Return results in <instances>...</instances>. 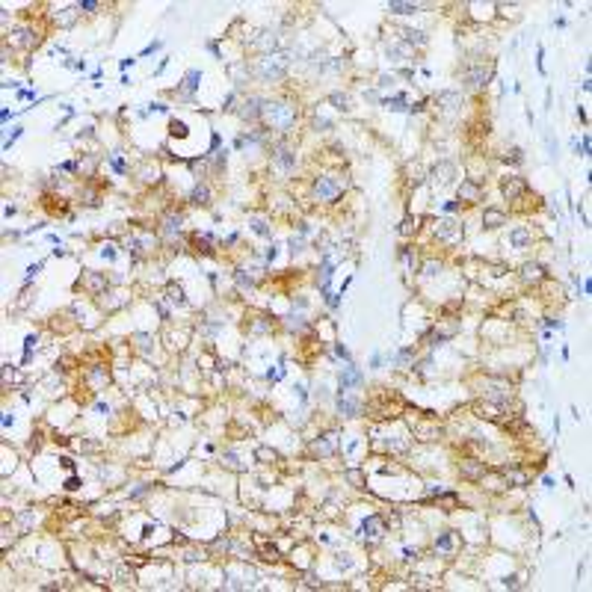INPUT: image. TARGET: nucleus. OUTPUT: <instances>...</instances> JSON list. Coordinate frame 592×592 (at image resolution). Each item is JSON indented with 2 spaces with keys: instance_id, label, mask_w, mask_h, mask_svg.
<instances>
[{
  "instance_id": "nucleus-9",
  "label": "nucleus",
  "mask_w": 592,
  "mask_h": 592,
  "mask_svg": "<svg viewBox=\"0 0 592 592\" xmlns=\"http://www.w3.org/2000/svg\"><path fill=\"white\" fill-rule=\"evenodd\" d=\"M317 456H332L338 450V435L335 432H329V435H320L317 441H314V447H311Z\"/></svg>"
},
{
  "instance_id": "nucleus-31",
  "label": "nucleus",
  "mask_w": 592,
  "mask_h": 592,
  "mask_svg": "<svg viewBox=\"0 0 592 592\" xmlns=\"http://www.w3.org/2000/svg\"><path fill=\"white\" fill-rule=\"evenodd\" d=\"M169 302H175V305H187V296H184V290L178 287V284H169Z\"/></svg>"
},
{
  "instance_id": "nucleus-43",
  "label": "nucleus",
  "mask_w": 592,
  "mask_h": 592,
  "mask_svg": "<svg viewBox=\"0 0 592 592\" xmlns=\"http://www.w3.org/2000/svg\"><path fill=\"white\" fill-rule=\"evenodd\" d=\"M169 130H172V136H187V125H184V122H178V119H172Z\"/></svg>"
},
{
  "instance_id": "nucleus-60",
  "label": "nucleus",
  "mask_w": 592,
  "mask_h": 592,
  "mask_svg": "<svg viewBox=\"0 0 592 592\" xmlns=\"http://www.w3.org/2000/svg\"><path fill=\"white\" fill-rule=\"evenodd\" d=\"M456 207H459V202H447V204H444V210H447V213H453Z\"/></svg>"
},
{
  "instance_id": "nucleus-8",
  "label": "nucleus",
  "mask_w": 592,
  "mask_h": 592,
  "mask_svg": "<svg viewBox=\"0 0 592 592\" xmlns=\"http://www.w3.org/2000/svg\"><path fill=\"white\" fill-rule=\"evenodd\" d=\"M89 293H95V296H101V293H107V278L101 276V273H95V270H89V273H83V281H80Z\"/></svg>"
},
{
  "instance_id": "nucleus-26",
  "label": "nucleus",
  "mask_w": 592,
  "mask_h": 592,
  "mask_svg": "<svg viewBox=\"0 0 592 592\" xmlns=\"http://www.w3.org/2000/svg\"><path fill=\"white\" fill-rule=\"evenodd\" d=\"M276 42H278V39H276V33H267V30H264V33H258V39H252L255 48H276Z\"/></svg>"
},
{
  "instance_id": "nucleus-52",
  "label": "nucleus",
  "mask_w": 592,
  "mask_h": 592,
  "mask_svg": "<svg viewBox=\"0 0 592 592\" xmlns=\"http://www.w3.org/2000/svg\"><path fill=\"white\" fill-rule=\"evenodd\" d=\"M110 163H113V169H116V172H125V163H122V157H119V154H110Z\"/></svg>"
},
{
  "instance_id": "nucleus-27",
  "label": "nucleus",
  "mask_w": 592,
  "mask_h": 592,
  "mask_svg": "<svg viewBox=\"0 0 592 592\" xmlns=\"http://www.w3.org/2000/svg\"><path fill=\"white\" fill-rule=\"evenodd\" d=\"M190 202H193V204H207V202H210V190L204 187V184H199V187L190 193Z\"/></svg>"
},
{
  "instance_id": "nucleus-16",
  "label": "nucleus",
  "mask_w": 592,
  "mask_h": 592,
  "mask_svg": "<svg viewBox=\"0 0 592 592\" xmlns=\"http://www.w3.org/2000/svg\"><path fill=\"white\" fill-rule=\"evenodd\" d=\"M361 533H367V536H382V533H385V521H382L379 515H370V518H364Z\"/></svg>"
},
{
  "instance_id": "nucleus-45",
  "label": "nucleus",
  "mask_w": 592,
  "mask_h": 592,
  "mask_svg": "<svg viewBox=\"0 0 592 592\" xmlns=\"http://www.w3.org/2000/svg\"><path fill=\"white\" fill-rule=\"evenodd\" d=\"M284 320H287V323H284L287 329H296V332L305 329V320H302V317H293V314H290V317H284Z\"/></svg>"
},
{
  "instance_id": "nucleus-19",
  "label": "nucleus",
  "mask_w": 592,
  "mask_h": 592,
  "mask_svg": "<svg viewBox=\"0 0 592 592\" xmlns=\"http://www.w3.org/2000/svg\"><path fill=\"white\" fill-rule=\"evenodd\" d=\"M36 42H39V36L33 30H15L12 33V45H18V48H33Z\"/></svg>"
},
{
  "instance_id": "nucleus-58",
  "label": "nucleus",
  "mask_w": 592,
  "mask_h": 592,
  "mask_svg": "<svg viewBox=\"0 0 592 592\" xmlns=\"http://www.w3.org/2000/svg\"><path fill=\"white\" fill-rule=\"evenodd\" d=\"M148 489H151V486H139V489H133V492H130V498H142Z\"/></svg>"
},
{
  "instance_id": "nucleus-61",
  "label": "nucleus",
  "mask_w": 592,
  "mask_h": 592,
  "mask_svg": "<svg viewBox=\"0 0 592 592\" xmlns=\"http://www.w3.org/2000/svg\"><path fill=\"white\" fill-rule=\"evenodd\" d=\"M503 583H506V586H512V589H515V586H521V583H518V577H506Z\"/></svg>"
},
{
  "instance_id": "nucleus-39",
  "label": "nucleus",
  "mask_w": 592,
  "mask_h": 592,
  "mask_svg": "<svg viewBox=\"0 0 592 592\" xmlns=\"http://www.w3.org/2000/svg\"><path fill=\"white\" fill-rule=\"evenodd\" d=\"M261 554H264V560H278V548L276 545H267V542H261Z\"/></svg>"
},
{
  "instance_id": "nucleus-1",
  "label": "nucleus",
  "mask_w": 592,
  "mask_h": 592,
  "mask_svg": "<svg viewBox=\"0 0 592 592\" xmlns=\"http://www.w3.org/2000/svg\"><path fill=\"white\" fill-rule=\"evenodd\" d=\"M264 119H267V125H273L276 130L287 133V130L293 128V122H296V110L287 107V104H264Z\"/></svg>"
},
{
  "instance_id": "nucleus-41",
  "label": "nucleus",
  "mask_w": 592,
  "mask_h": 592,
  "mask_svg": "<svg viewBox=\"0 0 592 592\" xmlns=\"http://www.w3.org/2000/svg\"><path fill=\"white\" fill-rule=\"evenodd\" d=\"M347 480H350L355 489H364V477H361V471H347Z\"/></svg>"
},
{
  "instance_id": "nucleus-30",
  "label": "nucleus",
  "mask_w": 592,
  "mask_h": 592,
  "mask_svg": "<svg viewBox=\"0 0 592 592\" xmlns=\"http://www.w3.org/2000/svg\"><path fill=\"white\" fill-rule=\"evenodd\" d=\"M450 175H453V166H450V163L435 166V181H438V184H450Z\"/></svg>"
},
{
  "instance_id": "nucleus-10",
  "label": "nucleus",
  "mask_w": 592,
  "mask_h": 592,
  "mask_svg": "<svg viewBox=\"0 0 592 592\" xmlns=\"http://www.w3.org/2000/svg\"><path fill=\"white\" fill-rule=\"evenodd\" d=\"M524 190H527V181H524V178H506V181H503V196H506L509 202L521 199Z\"/></svg>"
},
{
  "instance_id": "nucleus-50",
  "label": "nucleus",
  "mask_w": 592,
  "mask_h": 592,
  "mask_svg": "<svg viewBox=\"0 0 592 592\" xmlns=\"http://www.w3.org/2000/svg\"><path fill=\"white\" fill-rule=\"evenodd\" d=\"M524 160V154H521V148H512V151L506 154V163H521Z\"/></svg>"
},
{
  "instance_id": "nucleus-55",
  "label": "nucleus",
  "mask_w": 592,
  "mask_h": 592,
  "mask_svg": "<svg viewBox=\"0 0 592 592\" xmlns=\"http://www.w3.org/2000/svg\"><path fill=\"white\" fill-rule=\"evenodd\" d=\"M320 128H323V130H326V128H332V125H329V119H320V116H317V119H314V130H320Z\"/></svg>"
},
{
  "instance_id": "nucleus-40",
  "label": "nucleus",
  "mask_w": 592,
  "mask_h": 592,
  "mask_svg": "<svg viewBox=\"0 0 592 592\" xmlns=\"http://www.w3.org/2000/svg\"><path fill=\"white\" fill-rule=\"evenodd\" d=\"M435 548H441V551H453V539H450V533H441L438 539H435Z\"/></svg>"
},
{
  "instance_id": "nucleus-21",
  "label": "nucleus",
  "mask_w": 592,
  "mask_h": 592,
  "mask_svg": "<svg viewBox=\"0 0 592 592\" xmlns=\"http://www.w3.org/2000/svg\"><path fill=\"white\" fill-rule=\"evenodd\" d=\"M483 225L486 228H500V225H506V216L500 210H486L483 213Z\"/></svg>"
},
{
  "instance_id": "nucleus-37",
  "label": "nucleus",
  "mask_w": 592,
  "mask_h": 592,
  "mask_svg": "<svg viewBox=\"0 0 592 592\" xmlns=\"http://www.w3.org/2000/svg\"><path fill=\"white\" fill-rule=\"evenodd\" d=\"M234 278H237V284H240L243 290H252V287H255V278H252V276H246L243 270H237V273H234Z\"/></svg>"
},
{
  "instance_id": "nucleus-2",
  "label": "nucleus",
  "mask_w": 592,
  "mask_h": 592,
  "mask_svg": "<svg viewBox=\"0 0 592 592\" xmlns=\"http://www.w3.org/2000/svg\"><path fill=\"white\" fill-rule=\"evenodd\" d=\"M492 74H495V65L489 62V65H477V68H468L465 74H462V86L465 89H471V92H477V89H486L489 86V80H492Z\"/></svg>"
},
{
  "instance_id": "nucleus-24",
  "label": "nucleus",
  "mask_w": 592,
  "mask_h": 592,
  "mask_svg": "<svg viewBox=\"0 0 592 592\" xmlns=\"http://www.w3.org/2000/svg\"><path fill=\"white\" fill-rule=\"evenodd\" d=\"M418 225H421V216H406V219L400 222V228H397V231H400L403 237H412V234L418 231Z\"/></svg>"
},
{
  "instance_id": "nucleus-11",
  "label": "nucleus",
  "mask_w": 592,
  "mask_h": 592,
  "mask_svg": "<svg viewBox=\"0 0 592 592\" xmlns=\"http://www.w3.org/2000/svg\"><path fill=\"white\" fill-rule=\"evenodd\" d=\"M199 80H202V71H199V68H190V71H187V77H184V86L178 89V98H184V101H187V98L196 92Z\"/></svg>"
},
{
  "instance_id": "nucleus-18",
  "label": "nucleus",
  "mask_w": 592,
  "mask_h": 592,
  "mask_svg": "<svg viewBox=\"0 0 592 592\" xmlns=\"http://www.w3.org/2000/svg\"><path fill=\"white\" fill-rule=\"evenodd\" d=\"M338 382H341V391H350L352 385H358V382H361V373H358V370L350 364V367H344V370H341V379H338Z\"/></svg>"
},
{
  "instance_id": "nucleus-34",
  "label": "nucleus",
  "mask_w": 592,
  "mask_h": 592,
  "mask_svg": "<svg viewBox=\"0 0 592 592\" xmlns=\"http://www.w3.org/2000/svg\"><path fill=\"white\" fill-rule=\"evenodd\" d=\"M255 459H258V462H276L278 453H276L273 447H258V450H255Z\"/></svg>"
},
{
  "instance_id": "nucleus-44",
  "label": "nucleus",
  "mask_w": 592,
  "mask_h": 592,
  "mask_svg": "<svg viewBox=\"0 0 592 592\" xmlns=\"http://www.w3.org/2000/svg\"><path fill=\"white\" fill-rule=\"evenodd\" d=\"M222 462H225L228 468H234V471H243V465H240V459H237V453H225L222 456Z\"/></svg>"
},
{
  "instance_id": "nucleus-15",
  "label": "nucleus",
  "mask_w": 592,
  "mask_h": 592,
  "mask_svg": "<svg viewBox=\"0 0 592 592\" xmlns=\"http://www.w3.org/2000/svg\"><path fill=\"white\" fill-rule=\"evenodd\" d=\"M435 237H441V240H456V237H459L456 222H453V219H441L438 228H435Z\"/></svg>"
},
{
  "instance_id": "nucleus-33",
  "label": "nucleus",
  "mask_w": 592,
  "mask_h": 592,
  "mask_svg": "<svg viewBox=\"0 0 592 592\" xmlns=\"http://www.w3.org/2000/svg\"><path fill=\"white\" fill-rule=\"evenodd\" d=\"M403 36H406V42H409V45H426V36L421 30H403Z\"/></svg>"
},
{
  "instance_id": "nucleus-42",
  "label": "nucleus",
  "mask_w": 592,
  "mask_h": 592,
  "mask_svg": "<svg viewBox=\"0 0 592 592\" xmlns=\"http://www.w3.org/2000/svg\"><path fill=\"white\" fill-rule=\"evenodd\" d=\"M400 255H403V261L409 264V270H418V258H415V252H412V249H403Z\"/></svg>"
},
{
  "instance_id": "nucleus-57",
  "label": "nucleus",
  "mask_w": 592,
  "mask_h": 592,
  "mask_svg": "<svg viewBox=\"0 0 592 592\" xmlns=\"http://www.w3.org/2000/svg\"><path fill=\"white\" fill-rule=\"evenodd\" d=\"M77 486H80V480H77V477H68V483H65V489H68V492H74V489H77Z\"/></svg>"
},
{
  "instance_id": "nucleus-23",
  "label": "nucleus",
  "mask_w": 592,
  "mask_h": 592,
  "mask_svg": "<svg viewBox=\"0 0 592 592\" xmlns=\"http://www.w3.org/2000/svg\"><path fill=\"white\" fill-rule=\"evenodd\" d=\"M503 474H506V480L512 486H527L530 483V474L527 471H515V468H503Z\"/></svg>"
},
{
  "instance_id": "nucleus-13",
  "label": "nucleus",
  "mask_w": 592,
  "mask_h": 592,
  "mask_svg": "<svg viewBox=\"0 0 592 592\" xmlns=\"http://www.w3.org/2000/svg\"><path fill=\"white\" fill-rule=\"evenodd\" d=\"M545 267L542 264H524L521 267V278L527 281V284H539V281H545Z\"/></svg>"
},
{
  "instance_id": "nucleus-38",
  "label": "nucleus",
  "mask_w": 592,
  "mask_h": 592,
  "mask_svg": "<svg viewBox=\"0 0 592 592\" xmlns=\"http://www.w3.org/2000/svg\"><path fill=\"white\" fill-rule=\"evenodd\" d=\"M385 107H388V110H409V107H406V95H394V98H388Z\"/></svg>"
},
{
  "instance_id": "nucleus-14",
  "label": "nucleus",
  "mask_w": 592,
  "mask_h": 592,
  "mask_svg": "<svg viewBox=\"0 0 592 592\" xmlns=\"http://www.w3.org/2000/svg\"><path fill=\"white\" fill-rule=\"evenodd\" d=\"M240 116L249 119V122H255L258 116H264V101H261V98H249V101L243 104V110H240Z\"/></svg>"
},
{
  "instance_id": "nucleus-54",
  "label": "nucleus",
  "mask_w": 592,
  "mask_h": 592,
  "mask_svg": "<svg viewBox=\"0 0 592 592\" xmlns=\"http://www.w3.org/2000/svg\"><path fill=\"white\" fill-rule=\"evenodd\" d=\"M290 252H293V255L302 252V240H299V237H290Z\"/></svg>"
},
{
  "instance_id": "nucleus-3",
  "label": "nucleus",
  "mask_w": 592,
  "mask_h": 592,
  "mask_svg": "<svg viewBox=\"0 0 592 592\" xmlns=\"http://www.w3.org/2000/svg\"><path fill=\"white\" fill-rule=\"evenodd\" d=\"M287 71V56H267L258 62V77L261 80H281Z\"/></svg>"
},
{
  "instance_id": "nucleus-51",
  "label": "nucleus",
  "mask_w": 592,
  "mask_h": 592,
  "mask_svg": "<svg viewBox=\"0 0 592 592\" xmlns=\"http://www.w3.org/2000/svg\"><path fill=\"white\" fill-rule=\"evenodd\" d=\"M435 273H441V264H435V261H429L426 267H424V276H435Z\"/></svg>"
},
{
  "instance_id": "nucleus-28",
  "label": "nucleus",
  "mask_w": 592,
  "mask_h": 592,
  "mask_svg": "<svg viewBox=\"0 0 592 592\" xmlns=\"http://www.w3.org/2000/svg\"><path fill=\"white\" fill-rule=\"evenodd\" d=\"M329 104H335L338 110H344V113H347V110H350V95H347V92H332V95H329Z\"/></svg>"
},
{
  "instance_id": "nucleus-36",
  "label": "nucleus",
  "mask_w": 592,
  "mask_h": 592,
  "mask_svg": "<svg viewBox=\"0 0 592 592\" xmlns=\"http://www.w3.org/2000/svg\"><path fill=\"white\" fill-rule=\"evenodd\" d=\"M193 246H196L199 252H204V255H213V249H210V240H207V237H202V234H193Z\"/></svg>"
},
{
  "instance_id": "nucleus-46",
  "label": "nucleus",
  "mask_w": 592,
  "mask_h": 592,
  "mask_svg": "<svg viewBox=\"0 0 592 592\" xmlns=\"http://www.w3.org/2000/svg\"><path fill=\"white\" fill-rule=\"evenodd\" d=\"M136 341H139V352L142 355L151 352V338H148V335H136Z\"/></svg>"
},
{
  "instance_id": "nucleus-4",
  "label": "nucleus",
  "mask_w": 592,
  "mask_h": 592,
  "mask_svg": "<svg viewBox=\"0 0 592 592\" xmlns=\"http://www.w3.org/2000/svg\"><path fill=\"white\" fill-rule=\"evenodd\" d=\"M341 181H335L332 175H320L317 181H314V196L320 199V202H335L338 196H341Z\"/></svg>"
},
{
  "instance_id": "nucleus-47",
  "label": "nucleus",
  "mask_w": 592,
  "mask_h": 592,
  "mask_svg": "<svg viewBox=\"0 0 592 592\" xmlns=\"http://www.w3.org/2000/svg\"><path fill=\"white\" fill-rule=\"evenodd\" d=\"M252 228H255V234L270 237V225H267V222H261V219H255V222H252Z\"/></svg>"
},
{
  "instance_id": "nucleus-32",
  "label": "nucleus",
  "mask_w": 592,
  "mask_h": 592,
  "mask_svg": "<svg viewBox=\"0 0 592 592\" xmlns=\"http://www.w3.org/2000/svg\"><path fill=\"white\" fill-rule=\"evenodd\" d=\"M89 382H107V367L104 364H95V367H89Z\"/></svg>"
},
{
  "instance_id": "nucleus-25",
  "label": "nucleus",
  "mask_w": 592,
  "mask_h": 592,
  "mask_svg": "<svg viewBox=\"0 0 592 592\" xmlns=\"http://www.w3.org/2000/svg\"><path fill=\"white\" fill-rule=\"evenodd\" d=\"M509 243H512L515 249H524V246H530V231H527V228H515V231L509 234Z\"/></svg>"
},
{
  "instance_id": "nucleus-59",
  "label": "nucleus",
  "mask_w": 592,
  "mask_h": 592,
  "mask_svg": "<svg viewBox=\"0 0 592 592\" xmlns=\"http://www.w3.org/2000/svg\"><path fill=\"white\" fill-rule=\"evenodd\" d=\"M59 169H62V172H77V163H62Z\"/></svg>"
},
{
  "instance_id": "nucleus-7",
  "label": "nucleus",
  "mask_w": 592,
  "mask_h": 592,
  "mask_svg": "<svg viewBox=\"0 0 592 592\" xmlns=\"http://www.w3.org/2000/svg\"><path fill=\"white\" fill-rule=\"evenodd\" d=\"M435 104L441 107V113H456V110L462 107V95L459 92H441V95H435Z\"/></svg>"
},
{
  "instance_id": "nucleus-6",
  "label": "nucleus",
  "mask_w": 592,
  "mask_h": 592,
  "mask_svg": "<svg viewBox=\"0 0 592 592\" xmlns=\"http://www.w3.org/2000/svg\"><path fill=\"white\" fill-rule=\"evenodd\" d=\"M273 163L281 169V172H293L296 169V154L290 151V148H284V145H278L276 151H273Z\"/></svg>"
},
{
  "instance_id": "nucleus-17",
  "label": "nucleus",
  "mask_w": 592,
  "mask_h": 592,
  "mask_svg": "<svg viewBox=\"0 0 592 592\" xmlns=\"http://www.w3.org/2000/svg\"><path fill=\"white\" fill-rule=\"evenodd\" d=\"M163 234H166V237H178V234H181V213L172 210V213L163 216Z\"/></svg>"
},
{
  "instance_id": "nucleus-49",
  "label": "nucleus",
  "mask_w": 592,
  "mask_h": 592,
  "mask_svg": "<svg viewBox=\"0 0 592 592\" xmlns=\"http://www.w3.org/2000/svg\"><path fill=\"white\" fill-rule=\"evenodd\" d=\"M74 15H77L74 9H65V15H56V21H59L62 27H68V24H74Z\"/></svg>"
},
{
  "instance_id": "nucleus-12",
  "label": "nucleus",
  "mask_w": 592,
  "mask_h": 592,
  "mask_svg": "<svg viewBox=\"0 0 592 592\" xmlns=\"http://www.w3.org/2000/svg\"><path fill=\"white\" fill-rule=\"evenodd\" d=\"M459 199L468 202V204H474V202L483 199V190H480L474 181H462V184H459Z\"/></svg>"
},
{
  "instance_id": "nucleus-48",
  "label": "nucleus",
  "mask_w": 592,
  "mask_h": 592,
  "mask_svg": "<svg viewBox=\"0 0 592 592\" xmlns=\"http://www.w3.org/2000/svg\"><path fill=\"white\" fill-rule=\"evenodd\" d=\"M98 6H101L98 0H80V3H77V9H80V12H95Z\"/></svg>"
},
{
  "instance_id": "nucleus-35",
  "label": "nucleus",
  "mask_w": 592,
  "mask_h": 592,
  "mask_svg": "<svg viewBox=\"0 0 592 592\" xmlns=\"http://www.w3.org/2000/svg\"><path fill=\"white\" fill-rule=\"evenodd\" d=\"M415 432L421 435V441H435L438 438V426H415Z\"/></svg>"
},
{
  "instance_id": "nucleus-56",
  "label": "nucleus",
  "mask_w": 592,
  "mask_h": 592,
  "mask_svg": "<svg viewBox=\"0 0 592 592\" xmlns=\"http://www.w3.org/2000/svg\"><path fill=\"white\" fill-rule=\"evenodd\" d=\"M388 54H394V56H409V48H388Z\"/></svg>"
},
{
  "instance_id": "nucleus-5",
  "label": "nucleus",
  "mask_w": 592,
  "mask_h": 592,
  "mask_svg": "<svg viewBox=\"0 0 592 592\" xmlns=\"http://www.w3.org/2000/svg\"><path fill=\"white\" fill-rule=\"evenodd\" d=\"M459 474H462L465 480H471V483H480V480L489 474V465L480 462V459H462V462H459Z\"/></svg>"
},
{
  "instance_id": "nucleus-53",
  "label": "nucleus",
  "mask_w": 592,
  "mask_h": 592,
  "mask_svg": "<svg viewBox=\"0 0 592 592\" xmlns=\"http://www.w3.org/2000/svg\"><path fill=\"white\" fill-rule=\"evenodd\" d=\"M39 270H42V264H33V267H30V270H27V276H24V281H27V284H30V281H33V276H36V273H39Z\"/></svg>"
},
{
  "instance_id": "nucleus-29",
  "label": "nucleus",
  "mask_w": 592,
  "mask_h": 592,
  "mask_svg": "<svg viewBox=\"0 0 592 592\" xmlns=\"http://www.w3.org/2000/svg\"><path fill=\"white\" fill-rule=\"evenodd\" d=\"M397 361H400V367H403V370H412V361H415V350H412V347H406V350H400Z\"/></svg>"
},
{
  "instance_id": "nucleus-22",
  "label": "nucleus",
  "mask_w": 592,
  "mask_h": 592,
  "mask_svg": "<svg viewBox=\"0 0 592 592\" xmlns=\"http://www.w3.org/2000/svg\"><path fill=\"white\" fill-rule=\"evenodd\" d=\"M338 409H341V415H347V418H358V415H361V403H352V400L341 397V400H338Z\"/></svg>"
},
{
  "instance_id": "nucleus-20",
  "label": "nucleus",
  "mask_w": 592,
  "mask_h": 592,
  "mask_svg": "<svg viewBox=\"0 0 592 592\" xmlns=\"http://www.w3.org/2000/svg\"><path fill=\"white\" fill-rule=\"evenodd\" d=\"M418 9H424V3H403V0H391L388 3V12H394V15H412Z\"/></svg>"
}]
</instances>
